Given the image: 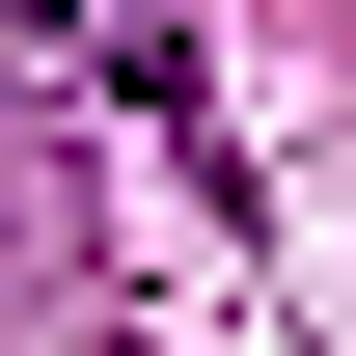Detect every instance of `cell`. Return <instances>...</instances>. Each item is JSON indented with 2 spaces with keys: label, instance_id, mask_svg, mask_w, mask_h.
Instances as JSON below:
<instances>
[{
  "label": "cell",
  "instance_id": "obj_1",
  "mask_svg": "<svg viewBox=\"0 0 356 356\" xmlns=\"http://www.w3.org/2000/svg\"><path fill=\"white\" fill-rule=\"evenodd\" d=\"M55 55L110 83V0H0V83H55Z\"/></svg>",
  "mask_w": 356,
  "mask_h": 356
}]
</instances>
